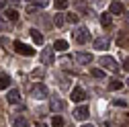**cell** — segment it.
<instances>
[{"mask_svg":"<svg viewBox=\"0 0 129 127\" xmlns=\"http://www.w3.org/2000/svg\"><path fill=\"white\" fill-rule=\"evenodd\" d=\"M84 99H86V92L80 88V86H76V88L72 90V101H74V103H82Z\"/></svg>","mask_w":129,"mask_h":127,"instance_id":"8992f818","label":"cell"},{"mask_svg":"<svg viewBox=\"0 0 129 127\" xmlns=\"http://www.w3.org/2000/svg\"><path fill=\"white\" fill-rule=\"evenodd\" d=\"M101 23H103V27H111V23H113V21H111V17H109V14L105 12L103 17H101Z\"/></svg>","mask_w":129,"mask_h":127,"instance_id":"44dd1931","label":"cell"},{"mask_svg":"<svg viewBox=\"0 0 129 127\" xmlns=\"http://www.w3.org/2000/svg\"><path fill=\"white\" fill-rule=\"evenodd\" d=\"M82 127H94V125H90V123H84V125H82Z\"/></svg>","mask_w":129,"mask_h":127,"instance_id":"1f68e13d","label":"cell"},{"mask_svg":"<svg viewBox=\"0 0 129 127\" xmlns=\"http://www.w3.org/2000/svg\"><path fill=\"white\" fill-rule=\"evenodd\" d=\"M14 127H27V123L23 119H17V121H14Z\"/></svg>","mask_w":129,"mask_h":127,"instance_id":"83f0119b","label":"cell"},{"mask_svg":"<svg viewBox=\"0 0 129 127\" xmlns=\"http://www.w3.org/2000/svg\"><path fill=\"white\" fill-rule=\"evenodd\" d=\"M35 4H37L39 8H45L47 4H49V0H35Z\"/></svg>","mask_w":129,"mask_h":127,"instance_id":"d4e9b609","label":"cell"},{"mask_svg":"<svg viewBox=\"0 0 129 127\" xmlns=\"http://www.w3.org/2000/svg\"><path fill=\"white\" fill-rule=\"evenodd\" d=\"M53 49H51V47H45V49H41V64H43V66H51V64H53Z\"/></svg>","mask_w":129,"mask_h":127,"instance_id":"3957f363","label":"cell"},{"mask_svg":"<svg viewBox=\"0 0 129 127\" xmlns=\"http://www.w3.org/2000/svg\"><path fill=\"white\" fill-rule=\"evenodd\" d=\"M12 2H19V0H12Z\"/></svg>","mask_w":129,"mask_h":127,"instance_id":"e575fe53","label":"cell"},{"mask_svg":"<svg viewBox=\"0 0 129 127\" xmlns=\"http://www.w3.org/2000/svg\"><path fill=\"white\" fill-rule=\"evenodd\" d=\"M113 105H115V107H123V109L127 107V103H125V101H121V99H117V101H113Z\"/></svg>","mask_w":129,"mask_h":127,"instance_id":"484cf974","label":"cell"},{"mask_svg":"<svg viewBox=\"0 0 129 127\" xmlns=\"http://www.w3.org/2000/svg\"><path fill=\"white\" fill-rule=\"evenodd\" d=\"M88 117V107H78V109H74V119H78V121H84Z\"/></svg>","mask_w":129,"mask_h":127,"instance_id":"52a82bcc","label":"cell"},{"mask_svg":"<svg viewBox=\"0 0 129 127\" xmlns=\"http://www.w3.org/2000/svg\"><path fill=\"white\" fill-rule=\"evenodd\" d=\"M127 19H129V12H127Z\"/></svg>","mask_w":129,"mask_h":127,"instance_id":"8d00e7d4","label":"cell"},{"mask_svg":"<svg viewBox=\"0 0 129 127\" xmlns=\"http://www.w3.org/2000/svg\"><path fill=\"white\" fill-rule=\"evenodd\" d=\"M109 37H99V39H96L94 41V49H107V47H109Z\"/></svg>","mask_w":129,"mask_h":127,"instance_id":"8fae6325","label":"cell"},{"mask_svg":"<svg viewBox=\"0 0 129 127\" xmlns=\"http://www.w3.org/2000/svg\"><path fill=\"white\" fill-rule=\"evenodd\" d=\"M53 4L57 10H63V8H68V0H53Z\"/></svg>","mask_w":129,"mask_h":127,"instance_id":"ac0fdd59","label":"cell"},{"mask_svg":"<svg viewBox=\"0 0 129 127\" xmlns=\"http://www.w3.org/2000/svg\"><path fill=\"white\" fill-rule=\"evenodd\" d=\"M72 35H74V41H76V43H86V41L90 39V33H88L86 27H78Z\"/></svg>","mask_w":129,"mask_h":127,"instance_id":"6da1fadb","label":"cell"},{"mask_svg":"<svg viewBox=\"0 0 129 127\" xmlns=\"http://www.w3.org/2000/svg\"><path fill=\"white\" fill-rule=\"evenodd\" d=\"M37 8H39L37 4H31V6H27V12H29V14H33V12H37Z\"/></svg>","mask_w":129,"mask_h":127,"instance_id":"4316f807","label":"cell"},{"mask_svg":"<svg viewBox=\"0 0 129 127\" xmlns=\"http://www.w3.org/2000/svg\"><path fill=\"white\" fill-rule=\"evenodd\" d=\"M19 99H21V92H19L17 88H10V90H8V94H6V101H8L10 105H17V103H19Z\"/></svg>","mask_w":129,"mask_h":127,"instance_id":"30bf717a","label":"cell"},{"mask_svg":"<svg viewBox=\"0 0 129 127\" xmlns=\"http://www.w3.org/2000/svg\"><path fill=\"white\" fill-rule=\"evenodd\" d=\"M101 66H105V68L111 70V72H119V64L113 59L111 55H103V57H101Z\"/></svg>","mask_w":129,"mask_h":127,"instance_id":"7a4b0ae2","label":"cell"},{"mask_svg":"<svg viewBox=\"0 0 129 127\" xmlns=\"http://www.w3.org/2000/svg\"><path fill=\"white\" fill-rule=\"evenodd\" d=\"M25 2H31V0H25Z\"/></svg>","mask_w":129,"mask_h":127,"instance_id":"d590c367","label":"cell"},{"mask_svg":"<svg viewBox=\"0 0 129 127\" xmlns=\"http://www.w3.org/2000/svg\"><path fill=\"white\" fill-rule=\"evenodd\" d=\"M4 17L10 21V23H14V21H19V12L14 10V8H6V12H4Z\"/></svg>","mask_w":129,"mask_h":127,"instance_id":"4fadbf2b","label":"cell"},{"mask_svg":"<svg viewBox=\"0 0 129 127\" xmlns=\"http://www.w3.org/2000/svg\"><path fill=\"white\" fill-rule=\"evenodd\" d=\"M35 127H47V125H45V123H41V121H39V123H37V125H35Z\"/></svg>","mask_w":129,"mask_h":127,"instance_id":"f546056e","label":"cell"},{"mask_svg":"<svg viewBox=\"0 0 129 127\" xmlns=\"http://www.w3.org/2000/svg\"><path fill=\"white\" fill-rule=\"evenodd\" d=\"M63 107H66V103H63L61 99H57V97L49 101V109L53 111V113H57V111H63Z\"/></svg>","mask_w":129,"mask_h":127,"instance_id":"ba28073f","label":"cell"},{"mask_svg":"<svg viewBox=\"0 0 129 127\" xmlns=\"http://www.w3.org/2000/svg\"><path fill=\"white\" fill-rule=\"evenodd\" d=\"M123 70H127V72H129V57L123 61Z\"/></svg>","mask_w":129,"mask_h":127,"instance_id":"f1b7e54d","label":"cell"},{"mask_svg":"<svg viewBox=\"0 0 129 127\" xmlns=\"http://www.w3.org/2000/svg\"><path fill=\"white\" fill-rule=\"evenodd\" d=\"M31 94H33V99H45V97H47V86L39 82V84H35V86H33Z\"/></svg>","mask_w":129,"mask_h":127,"instance_id":"5b68a950","label":"cell"},{"mask_svg":"<svg viewBox=\"0 0 129 127\" xmlns=\"http://www.w3.org/2000/svg\"><path fill=\"white\" fill-rule=\"evenodd\" d=\"M76 61L82 64V66H88V64L92 61V55H90V53H84V51H78V53H76Z\"/></svg>","mask_w":129,"mask_h":127,"instance_id":"9c48e42d","label":"cell"},{"mask_svg":"<svg viewBox=\"0 0 129 127\" xmlns=\"http://www.w3.org/2000/svg\"><path fill=\"white\" fill-rule=\"evenodd\" d=\"M76 8L80 10V12H86L88 8H86V0H76Z\"/></svg>","mask_w":129,"mask_h":127,"instance_id":"ffe728a7","label":"cell"},{"mask_svg":"<svg viewBox=\"0 0 129 127\" xmlns=\"http://www.w3.org/2000/svg\"><path fill=\"white\" fill-rule=\"evenodd\" d=\"M121 86H123V82H121V80H117V78H115V80H111V84H109V88H111V90H119Z\"/></svg>","mask_w":129,"mask_h":127,"instance_id":"d6986e66","label":"cell"},{"mask_svg":"<svg viewBox=\"0 0 129 127\" xmlns=\"http://www.w3.org/2000/svg\"><path fill=\"white\" fill-rule=\"evenodd\" d=\"M0 8H4V2H2V0H0Z\"/></svg>","mask_w":129,"mask_h":127,"instance_id":"836d02e7","label":"cell"},{"mask_svg":"<svg viewBox=\"0 0 129 127\" xmlns=\"http://www.w3.org/2000/svg\"><path fill=\"white\" fill-rule=\"evenodd\" d=\"M127 86H129V80H127Z\"/></svg>","mask_w":129,"mask_h":127,"instance_id":"74e56055","label":"cell"},{"mask_svg":"<svg viewBox=\"0 0 129 127\" xmlns=\"http://www.w3.org/2000/svg\"><path fill=\"white\" fill-rule=\"evenodd\" d=\"M53 49H57V51H66V49H68V43L63 41V39H57V41L53 43Z\"/></svg>","mask_w":129,"mask_h":127,"instance_id":"2e32d148","label":"cell"},{"mask_svg":"<svg viewBox=\"0 0 129 127\" xmlns=\"http://www.w3.org/2000/svg\"><path fill=\"white\" fill-rule=\"evenodd\" d=\"M8 84H10V78H8V74L0 72V90H6V88H8Z\"/></svg>","mask_w":129,"mask_h":127,"instance_id":"7c38bea8","label":"cell"},{"mask_svg":"<svg viewBox=\"0 0 129 127\" xmlns=\"http://www.w3.org/2000/svg\"><path fill=\"white\" fill-rule=\"evenodd\" d=\"M66 21H68V23H76V21H78V14H76V12L66 14Z\"/></svg>","mask_w":129,"mask_h":127,"instance_id":"603a6c76","label":"cell"},{"mask_svg":"<svg viewBox=\"0 0 129 127\" xmlns=\"http://www.w3.org/2000/svg\"><path fill=\"white\" fill-rule=\"evenodd\" d=\"M14 49H17V53H21V55H35V49H31V47L25 45L23 41H14Z\"/></svg>","mask_w":129,"mask_h":127,"instance_id":"277c9868","label":"cell"},{"mask_svg":"<svg viewBox=\"0 0 129 127\" xmlns=\"http://www.w3.org/2000/svg\"><path fill=\"white\" fill-rule=\"evenodd\" d=\"M123 125H125V127H129V119H127V121H125V123H123Z\"/></svg>","mask_w":129,"mask_h":127,"instance_id":"d6a6232c","label":"cell"},{"mask_svg":"<svg viewBox=\"0 0 129 127\" xmlns=\"http://www.w3.org/2000/svg\"><path fill=\"white\" fill-rule=\"evenodd\" d=\"M111 12H113V14H121V12H123V4L119 2V0L111 2Z\"/></svg>","mask_w":129,"mask_h":127,"instance_id":"9a60e30c","label":"cell"},{"mask_svg":"<svg viewBox=\"0 0 129 127\" xmlns=\"http://www.w3.org/2000/svg\"><path fill=\"white\" fill-rule=\"evenodd\" d=\"M51 123H53V125H55V127H61V125H63V119H61V117H59V115H55V117H53V119H51Z\"/></svg>","mask_w":129,"mask_h":127,"instance_id":"7402d4cb","label":"cell"},{"mask_svg":"<svg viewBox=\"0 0 129 127\" xmlns=\"http://www.w3.org/2000/svg\"><path fill=\"white\" fill-rule=\"evenodd\" d=\"M53 23L57 27H61L63 23H66V14H61V12H55V17H53Z\"/></svg>","mask_w":129,"mask_h":127,"instance_id":"e0dca14e","label":"cell"},{"mask_svg":"<svg viewBox=\"0 0 129 127\" xmlns=\"http://www.w3.org/2000/svg\"><path fill=\"white\" fill-rule=\"evenodd\" d=\"M90 74H92L94 78H105V72H103V70H99V68H94Z\"/></svg>","mask_w":129,"mask_h":127,"instance_id":"cb8c5ba5","label":"cell"},{"mask_svg":"<svg viewBox=\"0 0 129 127\" xmlns=\"http://www.w3.org/2000/svg\"><path fill=\"white\" fill-rule=\"evenodd\" d=\"M2 29H4V21H2V19H0V31H2Z\"/></svg>","mask_w":129,"mask_h":127,"instance_id":"4dcf8cb0","label":"cell"},{"mask_svg":"<svg viewBox=\"0 0 129 127\" xmlns=\"http://www.w3.org/2000/svg\"><path fill=\"white\" fill-rule=\"evenodd\" d=\"M29 33H31V37H33V41H35L37 45H41V43H43V35L39 33V31H37V29H31V31H29Z\"/></svg>","mask_w":129,"mask_h":127,"instance_id":"5bb4252c","label":"cell"}]
</instances>
